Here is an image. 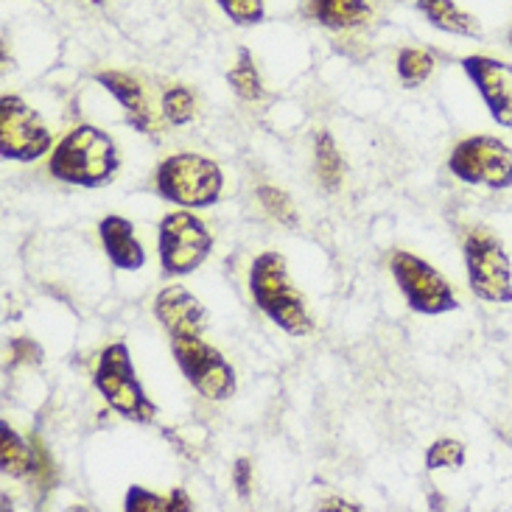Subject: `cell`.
Returning a JSON list of instances; mask_svg holds the SVG:
<instances>
[{
	"label": "cell",
	"mask_w": 512,
	"mask_h": 512,
	"mask_svg": "<svg viewBox=\"0 0 512 512\" xmlns=\"http://www.w3.org/2000/svg\"><path fill=\"white\" fill-rule=\"evenodd\" d=\"M9 350H12V367H20V364H26V367H37L42 361V347L34 342V339H28V336H17L9 342Z\"/></svg>",
	"instance_id": "27"
},
{
	"label": "cell",
	"mask_w": 512,
	"mask_h": 512,
	"mask_svg": "<svg viewBox=\"0 0 512 512\" xmlns=\"http://www.w3.org/2000/svg\"><path fill=\"white\" fill-rule=\"evenodd\" d=\"M163 118H166L171 126H185L194 121L196 115V101L194 93L188 90V87H182V84H174V87H168L166 96H163Z\"/></svg>",
	"instance_id": "22"
},
{
	"label": "cell",
	"mask_w": 512,
	"mask_h": 512,
	"mask_svg": "<svg viewBox=\"0 0 512 512\" xmlns=\"http://www.w3.org/2000/svg\"><path fill=\"white\" fill-rule=\"evenodd\" d=\"M126 512H191L194 510V501L185 490H171L168 496H160V493H152L146 487L132 485L126 490L124 499Z\"/></svg>",
	"instance_id": "18"
},
{
	"label": "cell",
	"mask_w": 512,
	"mask_h": 512,
	"mask_svg": "<svg viewBox=\"0 0 512 512\" xmlns=\"http://www.w3.org/2000/svg\"><path fill=\"white\" fill-rule=\"evenodd\" d=\"M465 269L471 291L485 303H512V261L496 233L476 227L465 236Z\"/></svg>",
	"instance_id": "6"
},
{
	"label": "cell",
	"mask_w": 512,
	"mask_h": 512,
	"mask_svg": "<svg viewBox=\"0 0 512 512\" xmlns=\"http://www.w3.org/2000/svg\"><path fill=\"white\" fill-rule=\"evenodd\" d=\"M154 317L168 331L171 339H185V336H202L208 328L210 314L205 303L180 283L166 286L154 297Z\"/></svg>",
	"instance_id": "12"
},
{
	"label": "cell",
	"mask_w": 512,
	"mask_h": 512,
	"mask_svg": "<svg viewBox=\"0 0 512 512\" xmlns=\"http://www.w3.org/2000/svg\"><path fill=\"white\" fill-rule=\"evenodd\" d=\"M308 14L319 26L345 31L367 26L373 17V6L367 0H308Z\"/></svg>",
	"instance_id": "16"
},
{
	"label": "cell",
	"mask_w": 512,
	"mask_h": 512,
	"mask_svg": "<svg viewBox=\"0 0 512 512\" xmlns=\"http://www.w3.org/2000/svg\"><path fill=\"white\" fill-rule=\"evenodd\" d=\"M160 266L168 277H185L196 272L213 252V236L208 224L188 208L171 210L157 227Z\"/></svg>",
	"instance_id": "5"
},
{
	"label": "cell",
	"mask_w": 512,
	"mask_h": 512,
	"mask_svg": "<svg viewBox=\"0 0 512 512\" xmlns=\"http://www.w3.org/2000/svg\"><path fill=\"white\" fill-rule=\"evenodd\" d=\"M462 70L479 90L493 121L504 129H512V62L473 54L462 59Z\"/></svg>",
	"instance_id": "11"
},
{
	"label": "cell",
	"mask_w": 512,
	"mask_h": 512,
	"mask_svg": "<svg viewBox=\"0 0 512 512\" xmlns=\"http://www.w3.org/2000/svg\"><path fill=\"white\" fill-rule=\"evenodd\" d=\"M415 6L431 26L440 28L445 34L482 37V23L471 12H465L457 0H415Z\"/></svg>",
	"instance_id": "15"
},
{
	"label": "cell",
	"mask_w": 512,
	"mask_h": 512,
	"mask_svg": "<svg viewBox=\"0 0 512 512\" xmlns=\"http://www.w3.org/2000/svg\"><path fill=\"white\" fill-rule=\"evenodd\" d=\"M233 482L241 499H250L252 496V462L247 457H241L233 465Z\"/></svg>",
	"instance_id": "28"
},
{
	"label": "cell",
	"mask_w": 512,
	"mask_h": 512,
	"mask_svg": "<svg viewBox=\"0 0 512 512\" xmlns=\"http://www.w3.org/2000/svg\"><path fill=\"white\" fill-rule=\"evenodd\" d=\"M93 384L115 415L126 417L132 423L157 420V403L146 395V389L138 381L129 347L124 342H112L101 350Z\"/></svg>",
	"instance_id": "4"
},
{
	"label": "cell",
	"mask_w": 512,
	"mask_h": 512,
	"mask_svg": "<svg viewBox=\"0 0 512 512\" xmlns=\"http://www.w3.org/2000/svg\"><path fill=\"white\" fill-rule=\"evenodd\" d=\"M465 445L459 443L457 437H440L429 445L426 451V468L429 471H443V468H462L465 465Z\"/></svg>",
	"instance_id": "23"
},
{
	"label": "cell",
	"mask_w": 512,
	"mask_h": 512,
	"mask_svg": "<svg viewBox=\"0 0 512 512\" xmlns=\"http://www.w3.org/2000/svg\"><path fill=\"white\" fill-rule=\"evenodd\" d=\"M319 510L322 512H359L361 510V504H353V501H345V499H325V501H319Z\"/></svg>",
	"instance_id": "29"
},
{
	"label": "cell",
	"mask_w": 512,
	"mask_h": 512,
	"mask_svg": "<svg viewBox=\"0 0 512 512\" xmlns=\"http://www.w3.org/2000/svg\"><path fill=\"white\" fill-rule=\"evenodd\" d=\"M0 468L12 479H28L34 473L31 440H23L6 420L0 423Z\"/></svg>",
	"instance_id": "17"
},
{
	"label": "cell",
	"mask_w": 512,
	"mask_h": 512,
	"mask_svg": "<svg viewBox=\"0 0 512 512\" xmlns=\"http://www.w3.org/2000/svg\"><path fill=\"white\" fill-rule=\"evenodd\" d=\"M395 68H398L403 87H420V84H426L434 70V54L423 51V48H403Z\"/></svg>",
	"instance_id": "21"
},
{
	"label": "cell",
	"mask_w": 512,
	"mask_h": 512,
	"mask_svg": "<svg viewBox=\"0 0 512 512\" xmlns=\"http://www.w3.org/2000/svg\"><path fill=\"white\" fill-rule=\"evenodd\" d=\"M154 188L166 202H174L180 208H213L222 199L224 174L219 163L205 154L180 152L157 166Z\"/></svg>",
	"instance_id": "3"
},
{
	"label": "cell",
	"mask_w": 512,
	"mask_h": 512,
	"mask_svg": "<svg viewBox=\"0 0 512 512\" xmlns=\"http://www.w3.org/2000/svg\"><path fill=\"white\" fill-rule=\"evenodd\" d=\"M98 238L104 244V252L112 266L124 272H138L146 266V247L135 236V227L129 219L110 213L98 222Z\"/></svg>",
	"instance_id": "14"
},
{
	"label": "cell",
	"mask_w": 512,
	"mask_h": 512,
	"mask_svg": "<svg viewBox=\"0 0 512 512\" xmlns=\"http://www.w3.org/2000/svg\"><path fill=\"white\" fill-rule=\"evenodd\" d=\"M510 45H512V28H510Z\"/></svg>",
	"instance_id": "30"
},
{
	"label": "cell",
	"mask_w": 512,
	"mask_h": 512,
	"mask_svg": "<svg viewBox=\"0 0 512 512\" xmlns=\"http://www.w3.org/2000/svg\"><path fill=\"white\" fill-rule=\"evenodd\" d=\"M314 157H317V177L328 191H339L342 185V174H345V160L339 154L336 140L328 132H319L317 146H314Z\"/></svg>",
	"instance_id": "19"
},
{
	"label": "cell",
	"mask_w": 512,
	"mask_h": 512,
	"mask_svg": "<svg viewBox=\"0 0 512 512\" xmlns=\"http://www.w3.org/2000/svg\"><path fill=\"white\" fill-rule=\"evenodd\" d=\"M174 359L180 364L182 375L188 384L208 401H227L233 398L238 381L233 364L224 359L213 345H208L202 336H185V339H171Z\"/></svg>",
	"instance_id": "10"
},
{
	"label": "cell",
	"mask_w": 512,
	"mask_h": 512,
	"mask_svg": "<svg viewBox=\"0 0 512 512\" xmlns=\"http://www.w3.org/2000/svg\"><path fill=\"white\" fill-rule=\"evenodd\" d=\"M54 132L42 115L20 96L6 93L0 98V154L12 163H34L51 152Z\"/></svg>",
	"instance_id": "9"
},
{
	"label": "cell",
	"mask_w": 512,
	"mask_h": 512,
	"mask_svg": "<svg viewBox=\"0 0 512 512\" xmlns=\"http://www.w3.org/2000/svg\"><path fill=\"white\" fill-rule=\"evenodd\" d=\"M389 266H392V277H395V283L403 291L412 311L426 314V317H437V314H448V311L459 308L454 286L445 280L440 269H434L420 255L403 250L392 252Z\"/></svg>",
	"instance_id": "7"
},
{
	"label": "cell",
	"mask_w": 512,
	"mask_h": 512,
	"mask_svg": "<svg viewBox=\"0 0 512 512\" xmlns=\"http://www.w3.org/2000/svg\"><path fill=\"white\" fill-rule=\"evenodd\" d=\"M250 294L255 305L289 336L314 333V317L305 297L289 277V266L280 252H261L250 266Z\"/></svg>",
	"instance_id": "2"
},
{
	"label": "cell",
	"mask_w": 512,
	"mask_h": 512,
	"mask_svg": "<svg viewBox=\"0 0 512 512\" xmlns=\"http://www.w3.org/2000/svg\"><path fill=\"white\" fill-rule=\"evenodd\" d=\"M121 171L118 143L93 124H79L54 146L48 174L76 188H104Z\"/></svg>",
	"instance_id": "1"
},
{
	"label": "cell",
	"mask_w": 512,
	"mask_h": 512,
	"mask_svg": "<svg viewBox=\"0 0 512 512\" xmlns=\"http://www.w3.org/2000/svg\"><path fill=\"white\" fill-rule=\"evenodd\" d=\"M448 168L457 180L468 185H482L490 191L512 188V149L493 135L459 140L448 157Z\"/></svg>",
	"instance_id": "8"
},
{
	"label": "cell",
	"mask_w": 512,
	"mask_h": 512,
	"mask_svg": "<svg viewBox=\"0 0 512 512\" xmlns=\"http://www.w3.org/2000/svg\"><path fill=\"white\" fill-rule=\"evenodd\" d=\"M222 12L236 23V26H258L266 17L263 0H216Z\"/></svg>",
	"instance_id": "26"
},
{
	"label": "cell",
	"mask_w": 512,
	"mask_h": 512,
	"mask_svg": "<svg viewBox=\"0 0 512 512\" xmlns=\"http://www.w3.org/2000/svg\"><path fill=\"white\" fill-rule=\"evenodd\" d=\"M227 82L236 90L238 98H244V101H258V98L263 96L261 73L255 68V59H252V54L247 48L238 51L236 68L227 73Z\"/></svg>",
	"instance_id": "20"
},
{
	"label": "cell",
	"mask_w": 512,
	"mask_h": 512,
	"mask_svg": "<svg viewBox=\"0 0 512 512\" xmlns=\"http://www.w3.org/2000/svg\"><path fill=\"white\" fill-rule=\"evenodd\" d=\"M96 82L118 98V104L126 112V124L132 126V129H138L143 135H157L160 132L163 124L157 121V115H154L149 101H146V90H143V84L135 76L121 73V70H101L96 76Z\"/></svg>",
	"instance_id": "13"
},
{
	"label": "cell",
	"mask_w": 512,
	"mask_h": 512,
	"mask_svg": "<svg viewBox=\"0 0 512 512\" xmlns=\"http://www.w3.org/2000/svg\"><path fill=\"white\" fill-rule=\"evenodd\" d=\"M258 199H261V205L266 208V213L275 216L277 222L289 224V227L297 224V210H294V202H291L286 191L272 188V185H261V188H258Z\"/></svg>",
	"instance_id": "24"
},
{
	"label": "cell",
	"mask_w": 512,
	"mask_h": 512,
	"mask_svg": "<svg viewBox=\"0 0 512 512\" xmlns=\"http://www.w3.org/2000/svg\"><path fill=\"white\" fill-rule=\"evenodd\" d=\"M28 440H31V451H34V473H31V479H37V487H40V493L45 496L56 485L54 459H51L48 448H45V443H42L37 434H31Z\"/></svg>",
	"instance_id": "25"
}]
</instances>
